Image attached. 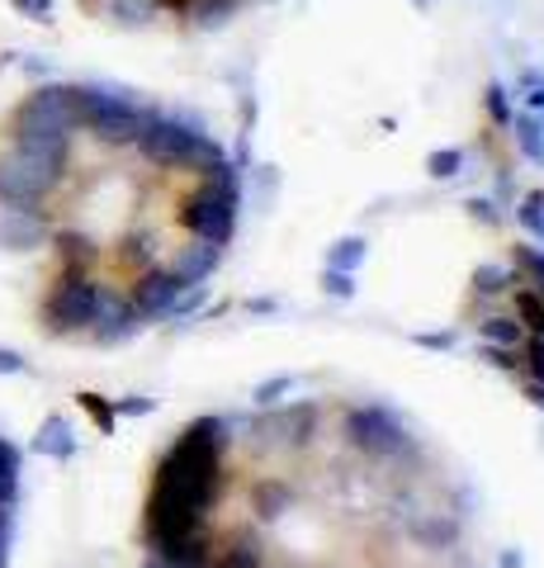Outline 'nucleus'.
Instances as JSON below:
<instances>
[{
	"mask_svg": "<svg viewBox=\"0 0 544 568\" xmlns=\"http://www.w3.org/2000/svg\"><path fill=\"white\" fill-rule=\"evenodd\" d=\"M147 568H483L450 459L398 413L294 398L189 422L147 493Z\"/></svg>",
	"mask_w": 544,
	"mask_h": 568,
	"instance_id": "1",
	"label": "nucleus"
},
{
	"mask_svg": "<svg viewBox=\"0 0 544 568\" xmlns=\"http://www.w3.org/2000/svg\"><path fill=\"white\" fill-rule=\"evenodd\" d=\"M0 507H20V450L0 436Z\"/></svg>",
	"mask_w": 544,
	"mask_h": 568,
	"instance_id": "4",
	"label": "nucleus"
},
{
	"mask_svg": "<svg viewBox=\"0 0 544 568\" xmlns=\"http://www.w3.org/2000/svg\"><path fill=\"white\" fill-rule=\"evenodd\" d=\"M247 0H81L85 14L119 29H199L218 24Z\"/></svg>",
	"mask_w": 544,
	"mask_h": 568,
	"instance_id": "3",
	"label": "nucleus"
},
{
	"mask_svg": "<svg viewBox=\"0 0 544 568\" xmlns=\"http://www.w3.org/2000/svg\"><path fill=\"white\" fill-rule=\"evenodd\" d=\"M237 175L199 129L104 85H43L0 138V246L48 256L43 323L114 346L162 323L233 242Z\"/></svg>",
	"mask_w": 544,
	"mask_h": 568,
	"instance_id": "2",
	"label": "nucleus"
},
{
	"mask_svg": "<svg viewBox=\"0 0 544 568\" xmlns=\"http://www.w3.org/2000/svg\"><path fill=\"white\" fill-rule=\"evenodd\" d=\"M14 369H20V355H14V351H0V375H14Z\"/></svg>",
	"mask_w": 544,
	"mask_h": 568,
	"instance_id": "6",
	"label": "nucleus"
},
{
	"mask_svg": "<svg viewBox=\"0 0 544 568\" xmlns=\"http://www.w3.org/2000/svg\"><path fill=\"white\" fill-rule=\"evenodd\" d=\"M39 450H48V455H66V450H72V440H66V432H62V422H52V426H43V436H39Z\"/></svg>",
	"mask_w": 544,
	"mask_h": 568,
	"instance_id": "5",
	"label": "nucleus"
}]
</instances>
